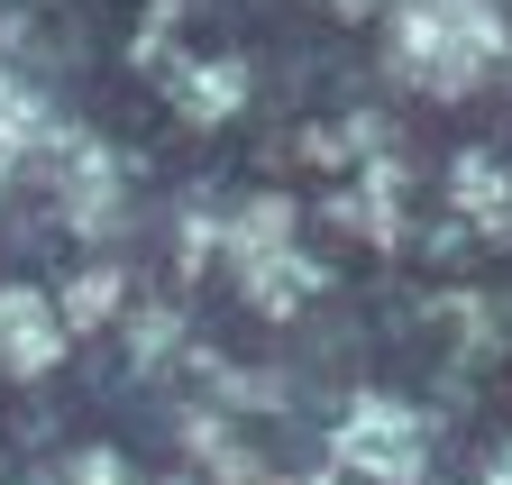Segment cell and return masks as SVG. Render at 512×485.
I'll list each match as a JSON object with an SVG mask.
<instances>
[{"label":"cell","instance_id":"cell-8","mask_svg":"<svg viewBox=\"0 0 512 485\" xmlns=\"http://www.w3.org/2000/svg\"><path fill=\"white\" fill-rule=\"evenodd\" d=\"M339 220H357L375 248H384V238H394V220H403V165H384V156H375V165H366V184L339 202Z\"/></svg>","mask_w":512,"mask_h":485},{"label":"cell","instance_id":"cell-2","mask_svg":"<svg viewBox=\"0 0 512 485\" xmlns=\"http://www.w3.org/2000/svg\"><path fill=\"white\" fill-rule=\"evenodd\" d=\"M293 202H247L238 211V229H229V275H238V293L256 302V312H302V293H320V266L293 248Z\"/></svg>","mask_w":512,"mask_h":485},{"label":"cell","instance_id":"cell-4","mask_svg":"<svg viewBox=\"0 0 512 485\" xmlns=\"http://www.w3.org/2000/svg\"><path fill=\"white\" fill-rule=\"evenodd\" d=\"M28 165L46 174L55 211L74 220V229H110V220H119V165H110V147H101V138H83V129H64L55 147L37 138V156H28Z\"/></svg>","mask_w":512,"mask_h":485},{"label":"cell","instance_id":"cell-7","mask_svg":"<svg viewBox=\"0 0 512 485\" xmlns=\"http://www.w3.org/2000/svg\"><path fill=\"white\" fill-rule=\"evenodd\" d=\"M37 138H46V110H37V92H28L19 74H0V193H10L19 174H28Z\"/></svg>","mask_w":512,"mask_h":485},{"label":"cell","instance_id":"cell-6","mask_svg":"<svg viewBox=\"0 0 512 485\" xmlns=\"http://www.w3.org/2000/svg\"><path fill=\"white\" fill-rule=\"evenodd\" d=\"M448 193H458V211H467L485 238H503V229H512V174H503L494 156H476V147H467L458 165H448Z\"/></svg>","mask_w":512,"mask_h":485},{"label":"cell","instance_id":"cell-10","mask_svg":"<svg viewBox=\"0 0 512 485\" xmlns=\"http://www.w3.org/2000/svg\"><path fill=\"white\" fill-rule=\"evenodd\" d=\"M110 302H119V284H110V275H83L74 293H64V330H92V321H110Z\"/></svg>","mask_w":512,"mask_h":485},{"label":"cell","instance_id":"cell-5","mask_svg":"<svg viewBox=\"0 0 512 485\" xmlns=\"http://www.w3.org/2000/svg\"><path fill=\"white\" fill-rule=\"evenodd\" d=\"M64 357V312L37 284H0V367L10 376H46Z\"/></svg>","mask_w":512,"mask_h":485},{"label":"cell","instance_id":"cell-12","mask_svg":"<svg viewBox=\"0 0 512 485\" xmlns=\"http://www.w3.org/2000/svg\"><path fill=\"white\" fill-rule=\"evenodd\" d=\"M485 485H512V467H494V476H485Z\"/></svg>","mask_w":512,"mask_h":485},{"label":"cell","instance_id":"cell-1","mask_svg":"<svg viewBox=\"0 0 512 485\" xmlns=\"http://www.w3.org/2000/svg\"><path fill=\"white\" fill-rule=\"evenodd\" d=\"M384 55L394 74L430 101H458L494 74L503 55V10L494 0H384Z\"/></svg>","mask_w":512,"mask_h":485},{"label":"cell","instance_id":"cell-9","mask_svg":"<svg viewBox=\"0 0 512 485\" xmlns=\"http://www.w3.org/2000/svg\"><path fill=\"white\" fill-rule=\"evenodd\" d=\"M247 101V65H183V83H174V110H192V119H229Z\"/></svg>","mask_w":512,"mask_h":485},{"label":"cell","instance_id":"cell-11","mask_svg":"<svg viewBox=\"0 0 512 485\" xmlns=\"http://www.w3.org/2000/svg\"><path fill=\"white\" fill-rule=\"evenodd\" d=\"M330 10H339V19H375V10H384V0H330Z\"/></svg>","mask_w":512,"mask_h":485},{"label":"cell","instance_id":"cell-3","mask_svg":"<svg viewBox=\"0 0 512 485\" xmlns=\"http://www.w3.org/2000/svg\"><path fill=\"white\" fill-rule=\"evenodd\" d=\"M330 458L357 476V485H421V412L394 403V394H366L339 412V440Z\"/></svg>","mask_w":512,"mask_h":485}]
</instances>
